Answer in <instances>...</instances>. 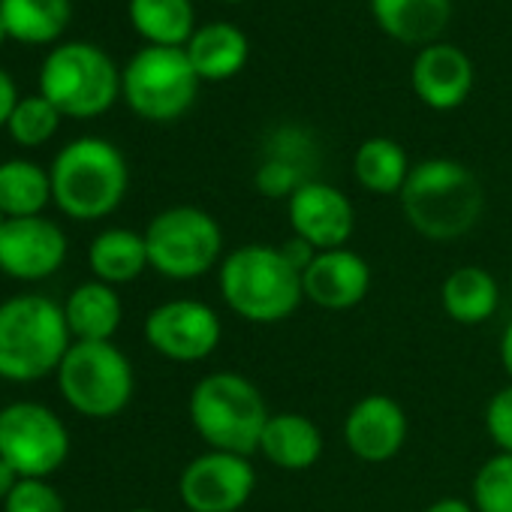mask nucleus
Returning <instances> with one entry per match:
<instances>
[{
  "instance_id": "nucleus-40",
  "label": "nucleus",
  "mask_w": 512,
  "mask_h": 512,
  "mask_svg": "<svg viewBox=\"0 0 512 512\" xmlns=\"http://www.w3.org/2000/svg\"><path fill=\"white\" fill-rule=\"evenodd\" d=\"M7 220H10V217H7L4 211H0V229H4V226H7Z\"/></svg>"
},
{
  "instance_id": "nucleus-32",
  "label": "nucleus",
  "mask_w": 512,
  "mask_h": 512,
  "mask_svg": "<svg viewBox=\"0 0 512 512\" xmlns=\"http://www.w3.org/2000/svg\"><path fill=\"white\" fill-rule=\"evenodd\" d=\"M482 425L497 452H512V383L488 398L482 410Z\"/></svg>"
},
{
  "instance_id": "nucleus-19",
  "label": "nucleus",
  "mask_w": 512,
  "mask_h": 512,
  "mask_svg": "<svg viewBox=\"0 0 512 512\" xmlns=\"http://www.w3.org/2000/svg\"><path fill=\"white\" fill-rule=\"evenodd\" d=\"M311 157H314V145L311 139L296 130H278L266 148V157L256 166L253 184L266 199H290L302 184L314 181L311 178Z\"/></svg>"
},
{
  "instance_id": "nucleus-36",
  "label": "nucleus",
  "mask_w": 512,
  "mask_h": 512,
  "mask_svg": "<svg viewBox=\"0 0 512 512\" xmlns=\"http://www.w3.org/2000/svg\"><path fill=\"white\" fill-rule=\"evenodd\" d=\"M497 359H500V368H503V374H506V377H509V383H512V320H509V323H506V329L500 332Z\"/></svg>"
},
{
  "instance_id": "nucleus-27",
  "label": "nucleus",
  "mask_w": 512,
  "mask_h": 512,
  "mask_svg": "<svg viewBox=\"0 0 512 512\" xmlns=\"http://www.w3.org/2000/svg\"><path fill=\"white\" fill-rule=\"evenodd\" d=\"M127 13L133 28L148 40V46L184 49L196 31L190 0H130Z\"/></svg>"
},
{
  "instance_id": "nucleus-10",
  "label": "nucleus",
  "mask_w": 512,
  "mask_h": 512,
  "mask_svg": "<svg viewBox=\"0 0 512 512\" xmlns=\"http://www.w3.org/2000/svg\"><path fill=\"white\" fill-rule=\"evenodd\" d=\"M0 458L22 479H49L70 458V431L37 401L7 404L0 410Z\"/></svg>"
},
{
  "instance_id": "nucleus-17",
  "label": "nucleus",
  "mask_w": 512,
  "mask_h": 512,
  "mask_svg": "<svg viewBox=\"0 0 512 512\" xmlns=\"http://www.w3.org/2000/svg\"><path fill=\"white\" fill-rule=\"evenodd\" d=\"M410 85L422 106L434 112H452L473 91V64L458 46L437 40L419 49L410 70Z\"/></svg>"
},
{
  "instance_id": "nucleus-1",
  "label": "nucleus",
  "mask_w": 512,
  "mask_h": 512,
  "mask_svg": "<svg viewBox=\"0 0 512 512\" xmlns=\"http://www.w3.org/2000/svg\"><path fill=\"white\" fill-rule=\"evenodd\" d=\"M223 305L250 326H278L305 302L302 272L287 260L281 244L250 241L223 256L217 269Z\"/></svg>"
},
{
  "instance_id": "nucleus-12",
  "label": "nucleus",
  "mask_w": 512,
  "mask_h": 512,
  "mask_svg": "<svg viewBox=\"0 0 512 512\" xmlns=\"http://www.w3.org/2000/svg\"><path fill=\"white\" fill-rule=\"evenodd\" d=\"M256 467L247 455L205 449L178 476V497L187 512H241L256 491Z\"/></svg>"
},
{
  "instance_id": "nucleus-31",
  "label": "nucleus",
  "mask_w": 512,
  "mask_h": 512,
  "mask_svg": "<svg viewBox=\"0 0 512 512\" xmlns=\"http://www.w3.org/2000/svg\"><path fill=\"white\" fill-rule=\"evenodd\" d=\"M4 512H67V503L49 479H19L4 500Z\"/></svg>"
},
{
  "instance_id": "nucleus-15",
  "label": "nucleus",
  "mask_w": 512,
  "mask_h": 512,
  "mask_svg": "<svg viewBox=\"0 0 512 512\" xmlns=\"http://www.w3.org/2000/svg\"><path fill=\"white\" fill-rule=\"evenodd\" d=\"M341 434L353 458L365 464H386L404 449L410 437V419L395 398L371 392L347 410Z\"/></svg>"
},
{
  "instance_id": "nucleus-2",
  "label": "nucleus",
  "mask_w": 512,
  "mask_h": 512,
  "mask_svg": "<svg viewBox=\"0 0 512 512\" xmlns=\"http://www.w3.org/2000/svg\"><path fill=\"white\" fill-rule=\"evenodd\" d=\"M398 202L413 232L449 244L473 232L482 220L485 187L470 166L452 157H428L413 163Z\"/></svg>"
},
{
  "instance_id": "nucleus-9",
  "label": "nucleus",
  "mask_w": 512,
  "mask_h": 512,
  "mask_svg": "<svg viewBox=\"0 0 512 512\" xmlns=\"http://www.w3.org/2000/svg\"><path fill=\"white\" fill-rule=\"evenodd\" d=\"M199 76L184 49L145 46L121 70V94L127 106L154 124L178 121L199 94Z\"/></svg>"
},
{
  "instance_id": "nucleus-30",
  "label": "nucleus",
  "mask_w": 512,
  "mask_h": 512,
  "mask_svg": "<svg viewBox=\"0 0 512 512\" xmlns=\"http://www.w3.org/2000/svg\"><path fill=\"white\" fill-rule=\"evenodd\" d=\"M61 118L64 115L43 94H31V97L19 100V106L13 109V115L7 121V130L16 145L37 148V145H46L58 133Z\"/></svg>"
},
{
  "instance_id": "nucleus-41",
  "label": "nucleus",
  "mask_w": 512,
  "mask_h": 512,
  "mask_svg": "<svg viewBox=\"0 0 512 512\" xmlns=\"http://www.w3.org/2000/svg\"><path fill=\"white\" fill-rule=\"evenodd\" d=\"M223 4H241V0H223Z\"/></svg>"
},
{
  "instance_id": "nucleus-7",
  "label": "nucleus",
  "mask_w": 512,
  "mask_h": 512,
  "mask_svg": "<svg viewBox=\"0 0 512 512\" xmlns=\"http://www.w3.org/2000/svg\"><path fill=\"white\" fill-rule=\"evenodd\" d=\"M40 94L67 118H97L118 100L121 73L94 43H58L40 67Z\"/></svg>"
},
{
  "instance_id": "nucleus-5",
  "label": "nucleus",
  "mask_w": 512,
  "mask_h": 512,
  "mask_svg": "<svg viewBox=\"0 0 512 512\" xmlns=\"http://www.w3.org/2000/svg\"><path fill=\"white\" fill-rule=\"evenodd\" d=\"M73 335L64 305L49 296L25 293L0 302V377L10 383H34L58 374Z\"/></svg>"
},
{
  "instance_id": "nucleus-33",
  "label": "nucleus",
  "mask_w": 512,
  "mask_h": 512,
  "mask_svg": "<svg viewBox=\"0 0 512 512\" xmlns=\"http://www.w3.org/2000/svg\"><path fill=\"white\" fill-rule=\"evenodd\" d=\"M19 85H16V79L0 67V127H7V121H10V115H13V109L19 106Z\"/></svg>"
},
{
  "instance_id": "nucleus-23",
  "label": "nucleus",
  "mask_w": 512,
  "mask_h": 512,
  "mask_svg": "<svg viewBox=\"0 0 512 512\" xmlns=\"http://www.w3.org/2000/svg\"><path fill=\"white\" fill-rule=\"evenodd\" d=\"M184 52L202 82H226L244 70L250 46L241 28L229 22H211L193 31Z\"/></svg>"
},
{
  "instance_id": "nucleus-4",
  "label": "nucleus",
  "mask_w": 512,
  "mask_h": 512,
  "mask_svg": "<svg viewBox=\"0 0 512 512\" xmlns=\"http://www.w3.org/2000/svg\"><path fill=\"white\" fill-rule=\"evenodd\" d=\"M52 202L79 223L109 217L127 196L130 169L118 145L100 136L67 142L49 169Z\"/></svg>"
},
{
  "instance_id": "nucleus-13",
  "label": "nucleus",
  "mask_w": 512,
  "mask_h": 512,
  "mask_svg": "<svg viewBox=\"0 0 512 512\" xmlns=\"http://www.w3.org/2000/svg\"><path fill=\"white\" fill-rule=\"evenodd\" d=\"M287 220L296 238L317 253L347 247L356 232V208L350 196L329 181H308L287 199Z\"/></svg>"
},
{
  "instance_id": "nucleus-35",
  "label": "nucleus",
  "mask_w": 512,
  "mask_h": 512,
  "mask_svg": "<svg viewBox=\"0 0 512 512\" xmlns=\"http://www.w3.org/2000/svg\"><path fill=\"white\" fill-rule=\"evenodd\" d=\"M422 512H476V509H473V503L464 500V497H437V500H431Z\"/></svg>"
},
{
  "instance_id": "nucleus-20",
  "label": "nucleus",
  "mask_w": 512,
  "mask_h": 512,
  "mask_svg": "<svg viewBox=\"0 0 512 512\" xmlns=\"http://www.w3.org/2000/svg\"><path fill=\"white\" fill-rule=\"evenodd\" d=\"M371 13L386 37L425 49L446 31L452 0H371Z\"/></svg>"
},
{
  "instance_id": "nucleus-11",
  "label": "nucleus",
  "mask_w": 512,
  "mask_h": 512,
  "mask_svg": "<svg viewBox=\"0 0 512 512\" xmlns=\"http://www.w3.org/2000/svg\"><path fill=\"white\" fill-rule=\"evenodd\" d=\"M148 347L178 365L205 362L217 353L223 341L220 314L199 299H169L145 317Z\"/></svg>"
},
{
  "instance_id": "nucleus-16",
  "label": "nucleus",
  "mask_w": 512,
  "mask_h": 512,
  "mask_svg": "<svg viewBox=\"0 0 512 512\" xmlns=\"http://www.w3.org/2000/svg\"><path fill=\"white\" fill-rule=\"evenodd\" d=\"M302 293L320 311H353L371 293V266L353 247L320 250L302 272Z\"/></svg>"
},
{
  "instance_id": "nucleus-29",
  "label": "nucleus",
  "mask_w": 512,
  "mask_h": 512,
  "mask_svg": "<svg viewBox=\"0 0 512 512\" xmlns=\"http://www.w3.org/2000/svg\"><path fill=\"white\" fill-rule=\"evenodd\" d=\"M470 503L476 512H512V452H494L476 467Z\"/></svg>"
},
{
  "instance_id": "nucleus-28",
  "label": "nucleus",
  "mask_w": 512,
  "mask_h": 512,
  "mask_svg": "<svg viewBox=\"0 0 512 512\" xmlns=\"http://www.w3.org/2000/svg\"><path fill=\"white\" fill-rule=\"evenodd\" d=\"M70 13V0H0V19L10 37L25 46L58 40L70 22Z\"/></svg>"
},
{
  "instance_id": "nucleus-3",
  "label": "nucleus",
  "mask_w": 512,
  "mask_h": 512,
  "mask_svg": "<svg viewBox=\"0 0 512 512\" xmlns=\"http://www.w3.org/2000/svg\"><path fill=\"white\" fill-rule=\"evenodd\" d=\"M187 416L208 449L250 458L260 452V437L272 410L250 377L238 371H211L190 389Z\"/></svg>"
},
{
  "instance_id": "nucleus-39",
  "label": "nucleus",
  "mask_w": 512,
  "mask_h": 512,
  "mask_svg": "<svg viewBox=\"0 0 512 512\" xmlns=\"http://www.w3.org/2000/svg\"><path fill=\"white\" fill-rule=\"evenodd\" d=\"M127 512H157V509H148V506H136V509H127Z\"/></svg>"
},
{
  "instance_id": "nucleus-14",
  "label": "nucleus",
  "mask_w": 512,
  "mask_h": 512,
  "mask_svg": "<svg viewBox=\"0 0 512 512\" xmlns=\"http://www.w3.org/2000/svg\"><path fill=\"white\" fill-rule=\"evenodd\" d=\"M67 260V235L64 229L37 214L13 217L0 229V272L16 281H46Z\"/></svg>"
},
{
  "instance_id": "nucleus-21",
  "label": "nucleus",
  "mask_w": 512,
  "mask_h": 512,
  "mask_svg": "<svg viewBox=\"0 0 512 512\" xmlns=\"http://www.w3.org/2000/svg\"><path fill=\"white\" fill-rule=\"evenodd\" d=\"M440 308L458 326H482L500 308V284L482 266H458L440 284Z\"/></svg>"
},
{
  "instance_id": "nucleus-26",
  "label": "nucleus",
  "mask_w": 512,
  "mask_h": 512,
  "mask_svg": "<svg viewBox=\"0 0 512 512\" xmlns=\"http://www.w3.org/2000/svg\"><path fill=\"white\" fill-rule=\"evenodd\" d=\"M52 202V178L34 160L13 157L0 163V211L13 217H37Z\"/></svg>"
},
{
  "instance_id": "nucleus-37",
  "label": "nucleus",
  "mask_w": 512,
  "mask_h": 512,
  "mask_svg": "<svg viewBox=\"0 0 512 512\" xmlns=\"http://www.w3.org/2000/svg\"><path fill=\"white\" fill-rule=\"evenodd\" d=\"M19 479H22V476H19L4 458H0V500H7V497L13 494V488L19 485Z\"/></svg>"
},
{
  "instance_id": "nucleus-25",
  "label": "nucleus",
  "mask_w": 512,
  "mask_h": 512,
  "mask_svg": "<svg viewBox=\"0 0 512 512\" xmlns=\"http://www.w3.org/2000/svg\"><path fill=\"white\" fill-rule=\"evenodd\" d=\"M410 169L407 151L389 136H371L353 154V178L374 196H401Z\"/></svg>"
},
{
  "instance_id": "nucleus-24",
  "label": "nucleus",
  "mask_w": 512,
  "mask_h": 512,
  "mask_svg": "<svg viewBox=\"0 0 512 512\" xmlns=\"http://www.w3.org/2000/svg\"><path fill=\"white\" fill-rule=\"evenodd\" d=\"M64 317L73 341H112L124 323V302L115 287L88 281L67 296Z\"/></svg>"
},
{
  "instance_id": "nucleus-8",
  "label": "nucleus",
  "mask_w": 512,
  "mask_h": 512,
  "mask_svg": "<svg viewBox=\"0 0 512 512\" xmlns=\"http://www.w3.org/2000/svg\"><path fill=\"white\" fill-rule=\"evenodd\" d=\"M58 389L70 410L85 419H115L136 392V374L112 341H73L61 368Z\"/></svg>"
},
{
  "instance_id": "nucleus-34",
  "label": "nucleus",
  "mask_w": 512,
  "mask_h": 512,
  "mask_svg": "<svg viewBox=\"0 0 512 512\" xmlns=\"http://www.w3.org/2000/svg\"><path fill=\"white\" fill-rule=\"evenodd\" d=\"M281 250H284V256H287V260H290L299 272H305V269L311 266V260L317 256V250H314L308 241L296 238V235H290L287 241H281Z\"/></svg>"
},
{
  "instance_id": "nucleus-22",
  "label": "nucleus",
  "mask_w": 512,
  "mask_h": 512,
  "mask_svg": "<svg viewBox=\"0 0 512 512\" xmlns=\"http://www.w3.org/2000/svg\"><path fill=\"white\" fill-rule=\"evenodd\" d=\"M88 269L94 281H103L109 287L133 284L151 269L145 235L127 226L103 229L88 244Z\"/></svg>"
},
{
  "instance_id": "nucleus-6",
  "label": "nucleus",
  "mask_w": 512,
  "mask_h": 512,
  "mask_svg": "<svg viewBox=\"0 0 512 512\" xmlns=\"http://www.w3.org/2000/svg\"><path fill=\"white\" fill-rule=\"evenodd\" d=\"M148 263L166 281H199L220 269L226 238L220 220L199 205H172L145 226Z\"/></svg>"
},
{
  "instance_id": "nucleus-38",
  "label": "nucleus",
  "mask_w": 512,
  "mask_h": 512,
  "mask_svg": "<svg viewBox=\"0 0 512 512\" xmlns=\"http://www.w3.org/2000/svg\"><path fill=\"white\" fill-rule=\"evenodd\" d=\"M10 37V31H7V25H4V19H0V46H4V40Z\"/></svg>"
},
{
  "instance_id": "nucleus-18",
  "label": "nucleus",
  "mask_w": 512,
  "mask_h": 512,
  "mask_svg": "<svg viewBox=\"0 0 512 512\" xmlns=\"http://www.w3.org/2000/svg\"><path fill=\"white\" fill-rule=\"evenodd\" d=\"M326 449L323 428L308 413H272L263 437H260V455L287 473H305L320 464Z\"/></svg>"
}]
</instances>
